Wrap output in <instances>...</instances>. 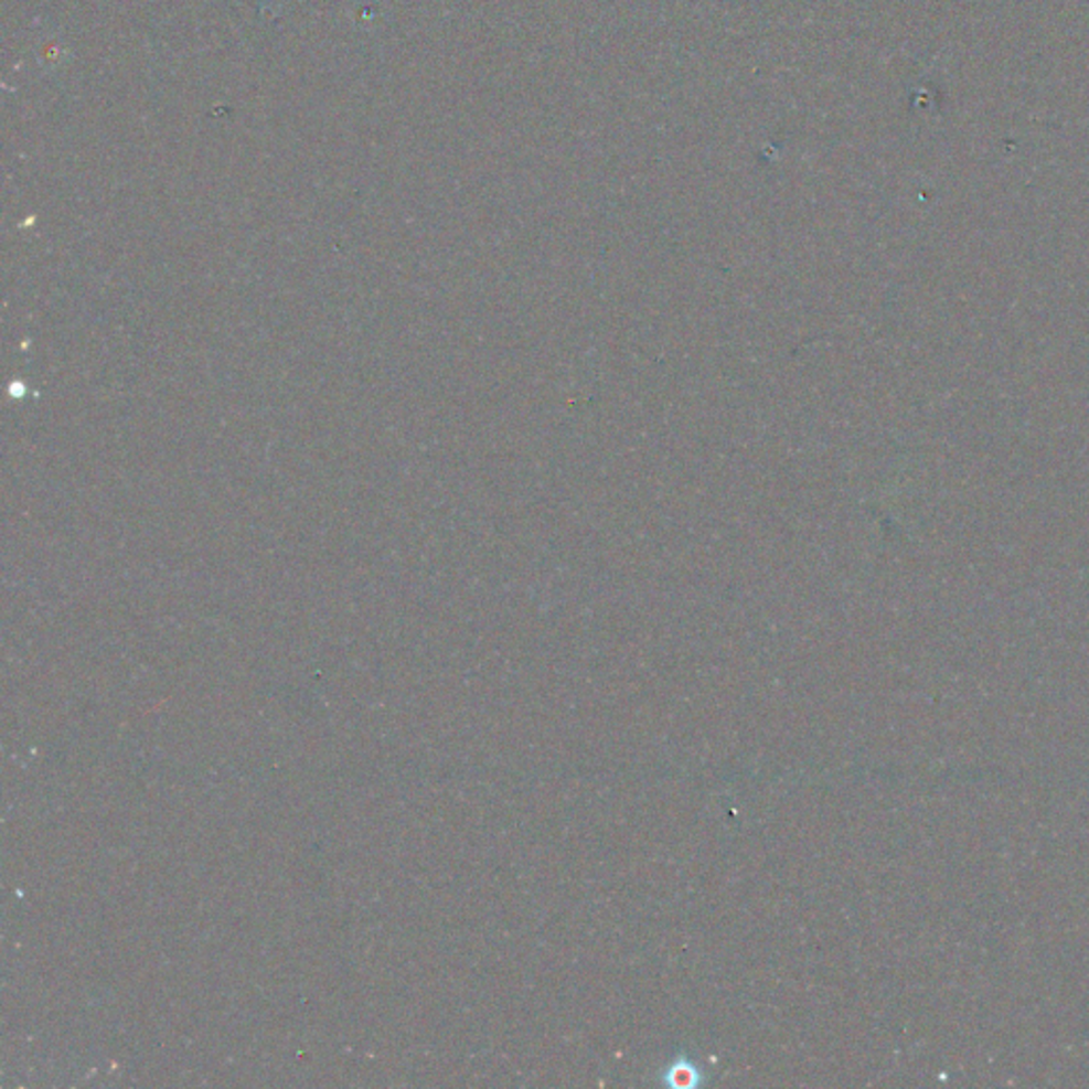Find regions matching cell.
<instances>
[{
  "mask_svg": "<svg viewBox=\"0 0 1089 1089\" xmlns=\"http://www.w3.org/2000/svg\"><path fill=\"white\" fill-rule=\"evenodd\" d=\"M705 1075L692 1058H677L662 1070V1083L666 1088L696 1089L703 1086Z\"/></svg>",
  "mask_w": 1089,
  "mask_h": 1089,
  "instance_id": "obj_1",
  "label": "cell"
}]
</instances>
